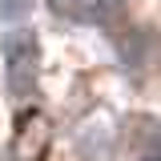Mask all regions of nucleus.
Masks as SVG:
<instances>
[{"instance_id":"1","label":"nucleus","mask_w":161,"mask_h":161,"mask_svg":"<svg viewBox=\"0 0 161 161\" xmlns=\"http://www.w3.org/2000/svg\"><path fill=\"white\" fill-rule=\"evenodd\" d=\"M4 60H8V80L16 93H28L36 77V40L32 32H8L4 36Z\"/></svg>"},{"instance_id":"2","label":"nucleus","mask_w":161,"mask_h":161,"mask_svg":"<svg viewBox=\"0 0 161 161\" xmlns=\"http://www.w3.org/2000/svg\"><path fill=\"white\" fill-rule=\"evenodd\" d=\"M57 8H64L69 16H85V20H105L117 0H57Z\"/></svg>"},{"instance_id":"3","label":"nucleus","mask_w":161,"mask_h":161,"mask_svg":"<svg viewBox=\"0 0 161 161\" xmlns=\"http://www.w3.org/2000/svg\"><path fill=\"white\" fill-rule=\"evenodd\" d=\"M32 8V0H0V16L4 20H24Z\"/></svg>"},{"instance_id":"4","label":"nucleus","mask_w":161,"mask_h":161,"mask_svg":"<svg viewBox=\"0 0 161 161\" xmlns=\"http://www.w3.org/2000/svg\"><path fill=\"white\" fill-rule=\"evenodd\" d=\"M145 161H161V149H157V153H149V157H145Z\"/></svg>"}]
</instances>
